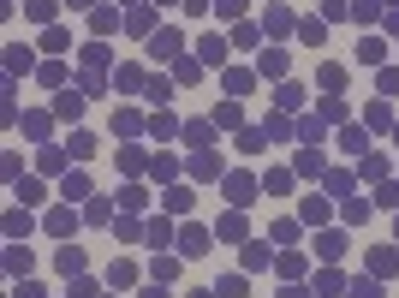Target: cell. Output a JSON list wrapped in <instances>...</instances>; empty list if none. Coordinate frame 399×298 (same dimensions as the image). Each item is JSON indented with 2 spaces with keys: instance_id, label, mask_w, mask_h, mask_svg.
<instances>
[{
  "instance_id": "cell-1",
  "label": "cell",
  "mask_w": 399,
  "mask_h": 298,
  "mask_svg": "<svg viewBox=\"0 0 399 298\" xmlns=\"http://www.w3.org/2000/svg\"><path fill=\"white\" fill-rule=\"evenodd\" d=\"M179 48H185V36H179V30H161V36H149V54H155V60H179Z\"/></svg>"
},
{
  "instance_id": "cell-2",
  "label": "cell",
  "mask_w": 399,
  "mask_h": 298,
  "mask_svg": "<svg viewBox=\"0 0 399 298\" xmlns=\"http://www.w3.org/2000/svg\"><path fill=\"white\" fill-rule=\"evenodd\" d=\"M227 197H233V203L245 209V203L256 197V179H251V173H233V179H227Z\"/></svg>"
},
{
  "instance_id": "cell-3",
  "label": "cell",
  "mask_w": 399,
  "mask_h": 298,
  "mask_svg": "<svg viewBox=\"0 0 399 298\" xmlns=\"http://www.w3.org/2000/svg\"><path fill=\"white\" fill-rule=\"evenodd\" d=\"M209 251V233L203 227H185V233H179V256H203Z\"/></svg>"
},
{
  "instance_id": "cell-4",
  "label": "cell",
  "mask_w": 399,
  "mask_h": 298,
  "mask_svg": "<svg viewBox=\"0 0 399 298\" xmlns=\"http://www.w3.org/2000/svg\"><path fill=\"white\" fill-rule=\"evenodd\" d=\"M161 203H167V209H173V215H191V203H197V191H191V185H173V191H167V197H161Z\"/></svg>"
},
{
  "instance_id": "cell-5",
  "label": "cell",
  "mask_w": 399,
  "mask_h": 298,
  "mask_svg": "<svg viewBox=\"0 0 399 298\" xmlns=\"http://www.w3.org/2000/svg\"><path fill=\"white\" fill-rule=\"evenodd\" d=\"M256 72H268V78H286V54H281V48H268V54L256 60Z\"/></svg>"
},
{
  "instance_id": "cell-6",
  "label": "cell",
  "mask_w": 399,
  "mask_h": 298,
  "mask_svg": "<svg viewBox=\"0 0 399 298\" xmlns=\"http://www.w3.org/2000/svg\"><path fill=\"white\" fill-rule=\"evenodd\" d=\"M54 114H60V119H78V114H84V96H78V89H66V96L54 102Z\"/></svg>"
},
{
  "instance_id": "cell-7",
  "label": "cell",
  "mask_w": 399,
  "mask_h": 298,
  "mask_svg": "<svg viewBox=\"0 0 399 298\" xmlns=\"http://www.w3.org/2000/svg\"><path fill=\"white\" fill-rule=\"evenodd\" d=\"M197 54H203L209 66H221V60H227V42H221V36H203V42H197Z\"/></svg>"
},
{
  "instance_id": "cell-8",
  "label": "cell",
  "mask_w": 399,
  "mask_h": 298,
  "mask_svg": "<svg viewBox=\"0 0 399 298\" xmlns=\"http://www.w3.org/2000/svg\"><path fill=\"white\" fill-rule=\"evenodd\" d=\"M316 251H322L328 263H334V256H346V233H322V238H316Z\"/></svg>"
},
{
  "instance_id": "cell-9",
  "label": "cell",
  "mask_w": 399,
  "mask_h": 298,
  "mask_svg": "<svg viewBox=\"0 0 399 298\" xmlns=\"http://www.w3.org/2000/svg\"><path fill=\"white\" fill-rule=\"evenodd\" d=\"M60 197H66V203H78V197H89V179H84V173H66V185H60Z\"/></svg>"
},
{
  "instance_id": "cell-10",
  "label": "cell",
  "mask_w": 399,
  "mask_h": 298,
  "mask_svg": "<svg viewBox=\"0 0 399 298\" xmlns=\"http://www.w3.org/2000/svg\"><path fill=\"white\" fill-rule=\"evenodd\" d=\"M18 72H30V48H6V78H18Z\"/></svg>"
},
{
  "instance_id": "cell-11",
  "label": "cell",
  "mask_w": 399,
  "mask_h": 298,
  "mask_svg": "<svg viewBox=\"0 0 399 298\" xmlns=\"http://www.w3.org/2000/svg\"><path fill=\"white\" fill-rule=\"evenodd\" d=\"M72 227H78L72 209H54V215H48V233H72Z\"/></svg>"
},
{
  "instance_id": "cell-12",
  "label": "cell",
  "mask_w": 399,
  "mask_h": 298,
  "mask_svg": "<svg viewBox=\"0 0 399 298\" xmlns=\"http://www.w3.org/2000/svg\"><path fill=\"white\" fill-rule=\"evenodd\" d=\"M191 173H197V179H215V173H221V155H197Z\"/></svg>"
},
{
  "instance_id": "cell-13",
  "label": "cell",
  "mask_w": 399,
  "mask_h": 298,
  "mask_svg": "<svg viewBox=\"0 0 399 298\" xmlns=\"http://www.w3.org/2000/svg\"><path fill=\"white\" fill-rule=\"evenodd\" d=\"M143 238H149V245H173V227H167V221H149Z\"/></svg>"
},
{
  "instance_id": "cell-14",
  "label": "cell",
  "mask_w": 399,
  "mask_h": 298,
  "mask_svg": "<svg viewBox=\"0 0 399 298\" xmlns=\"http://www.w3.org/2000/svg\"><path fill=\"white\" fill-rule=\"evenodd\" d=\"M155 281H161V286L179 281V256H155Z\"/></svg>"
},
{
  "instance_id": "cell-15",
  "label": "cell",
  "mask_w": 399,
  "mask_h": 298,
  "mask_svg": "<svg viewBox=\"0 0 399 298\" xmlns=\"http://www.w3.org/2000/svg\"><path fill=\"white\" fill-rule=\"evenodd\" d=\"M89 155H96V137L78 132V137H72V161H89Z\"/></svg>"
},
{
  "instance_id": "cell-16",
  "label": "cell",
  "mask_w": 399,
  "mask_h": 298,
  "mask_svg": "<svg viewBox=\"0 0 399 298\" xmlns=\"http://www.w3.org/2000/svg\"><path fill=\"white\" fill-rule=\"evenodd\" d=\"M89 24H96V36H107V30H119V12H114V6H102V12L89 18Z\"/></svg>"
},
{
  "instance_id": "cell-17",
  "label": "cell",
  "mask_w": 399,
  "mask_h": 298,
  "mask_svg": "<svg viewBox=\"0 0 399 298\" xmlns=\"http://www.w3.org/2000/svg\"><path fill=\"white\" fill-rule=\"evenodd\" d=\"M221 238H245V215H221V227H215Z\"/></svg>"
},
{
  "instance_id": "cell-18",
  "label": "cell",
  "mask_w": 399,
  "mask_h": 298,
  "mask_svg": "<svg viewBox=\"0 0 399 298\" xmlns=\"http://www.w3.org/2000/svg\"><path fill=\"white\" fill-rule=\"evenodd\" d=\"M24 12L36 18V24H48V18H54V0H24Z\"/></svg>"
},
{
  "instance_id": "cell-19",
  "label": "cell",
  "mask_w": 399,
  "mask_h": 298,
  "mask_svg": "<svg viewBox=\"0 0 399 298\" xmlns=\"http://www.w3.org/2000/svg\"><path fill=\"white\" fill-rule=\"evenodd\" d=\"M298 36H304V42L316 48V42H322V36H328V30H322V18H304V24H298Z\"/></svg>"
},
{
  "instance_id": "cell-20",
  "label": "cell",
  "mask_w": 399,
  "mask_h": 298,
  "mask_svg": "<svg viewBox=\"0 0 399 298\" xmlns=\"http://www.w3.org/2000/svg\"><path fill=\"white\" fill-rule=\"evenodd\" d=\"M233 42H238V48H256V42H263V30H256V24H238Z\"/></svg>"
},
{
  "instance_id": "cell-21",
  "label": "cell",
  "mask_w": 399,
  "mask_h": 298,
  "mask_svg": "<svg viewBox=\"0 0 399 298\" xmlns=\"http://www.w3.org/2000/svg\"><path fill=\"white\" fill-rule=\"evenodd\" d=\"M84 66H89V72H102V66H107V48L89 42V48H84Z\"/></svg>"
},
{
  "instance_id": "cell-22",
  "label": "cell",
  "mask_w": 399,
  "mask_h": 298,
  "mask_svg": "<svg viewBox=\"0 0 399 298\" xmlns=\"http://www.w3.org/2000/svg\"><path fill=\"white\" fill-rule=\"evenodd\" d=\"M107 281H114V286H132L137 268H132V263H114V268H107Z\"/></svg>"
},
{
  "instance_id": "cell-23",
  "label": "cell",
  "mask_w": 399,
  "mask_h": 298,
  "mask_svg": "<svg viewBox=\"0 0 399 298\" xmlns=\"http://www.w3.org/2000/svg\"><path fill=\"white\" fill-rule=\"evenodd\" d=\"M149 197H143V185H125V191H119V209H143Z\"/></svg>"
},
{
  "instance_id": "cell-24",
  "label": "cell",
  "mask_w": 399,
  "mask_h": 298,
  "mask_svg": "<svg viewBox=\"0 0 399 298\" xmlns=\"http://www.w3.org/2000/svg\"><path fill=\"white\" fill-rule=\"evenodd\" d=\"M263 137H268V132H251V125H245V132H238V149H245V155H256V149H263Z\"/></svg>"
},
{
  "instance_id": "cell-25",
  "label": "cell",
  "mask_w": 399,
  "mask_h": 298,
  "mask_svg": "<svg viewBox=\"0 0 399 298\" xmlns=\"http://www.w3.org/2000/svg\"><path fill=\"white\" fill-rule=\"evenodd\" d=\"M357 173H364V179H382L387 161H382V155H364V161H357Z\"/></svg>"
},
{
  "instance_id": "cell-26",
  "label": "cell",
  "mask_w": 399,
  "mask_h": 298,
  "mask_svg": "<svg viewBox=\"0 0 399 298\" xmlns=\"http://www.w3.org/2000/svg\"><path fill=\"white\" fill-rule=\"evenodd\" d=\"M298 102H304V89H298V84H281V114H292Z\"/></svg>"
},
{
  "instance_id": "cell-27",
  "label": "cell",
  "mask_w": 399,
  "mask_h": 298,
  "mask_svg": "<svg viewBox=\"0 0 399 298\" xmlns=\"http://www.w3.org/2000/svg\"><path fill=\"white\" fill-rule=\"evenodd\" d=\"M245 268H268V245H245Z\"/></svg>"
},
{
  "instance_id": "cell-28",
  "label": "cell",
  "mask_w": 399,
  "mask_h": 298,
  "mask_svg": "<svg viewBox=\"0 0 399 298\" xmlns=\"http://www.w3.org/2000/svg\"><path fill=\"white\" fill-rule=\"evenodd\" d=\"M370 268H375V274H393L399 256H393V251H375V256H370Z\"/></svg>"
},
{
  "instance_id": "cell-29",
  "label": "cell",
  "mask_w": 399,
  "mask_h": 298,
  "mask_svg": "<svg viewBox=\"0 0 399 298\" xmlns=\"http://www.w3.org/2000/svg\"><path fill=\"white\" fill-rule=\"evenodd\" d=\"M346 221H370V203L364 197H346Z\"/></svg>"
},
{
  "instance_id": "cell-30",
  "label": "cell",
  "mask_w": 399,
  "mask_h": 298,
  "mask_svg": "<svg viewBox=\"0 0 399 298\" xmlns=\"http://www.w3.org/2000/svg\"><path fill=\"white\" fill-rule=\"evenodd\" d=\"M137 125H143V119H137L132 107H119V114H114V132H137Z\"/></svg>"
},
{
  "instance_id": "cell-31",
  "label": "cell",
  "mask_w": 399,
  "mask_h": 298,
  "mask_svg": "<svg viewBox=\"0 0 399 298\" xmlns=\"http://www.w3.org/2000/svg\"><path fill=\"white\" fill-rule=\"evenodd\" d=\"M114 84H119V89H137V84H143V72H137V66H119Z\"/></svg>"
},
{
  "instance_id": "cell-32",
  "label": "cell",
  "mask_w": 399,
  "mask_h": 298,
  "mask_svg": "<svg viewBox=\"0 0 399 298\" xmlns=\"http://www.w3.org/2000/svg\"><path fill=\"white\" fill-rule=\"evenodd\" d=\"M60 268H66V274H72V268H84V251H78V245H66V251H60Z\"/></svg>"
},
{
  "instance_id": "cell-33",
  "label": "cell",
  "mask_w": 399,
  "mask_h": 298,
  "mask_svg": "<svg viewBox=\"0 0 399 298\" xmlns=\"http://www.w3.org/2000/svg\"><path fill=\"white\" fill-rule=\"evenodd\" d=\"M173 167H179L173 155H155V161H149V173H155V179H173Z\"/></svg>"
},
{
  "instance_id": "cell-34",
  "label": "cell",
  "mask_w": 399,
  "mask_h": 298,
  "mask_svg": "<svg viewBox=\"0 0 399 298\" xmlns=\"http://www.w3.org/2000/svg\"><path fill=\"white\" fill-rule=\"evenodd\" d=\"M251 84H256L251 72H227V89H233V96H245V89H251Z\"/></svg>"
},
{
  "instance_id": "cell-35",
  "label": "cell",
  "mask_w": 399,
  "mask_h": 298,
  "mask_svg": "<svg viewBox=\"0 0 399 298\" xmlns=\"http://www.w3.org/2000/svg\"><path fill=\"white\" fill-rule=\"evenodd\" d=\"M125 24H132V30H137V36H143V30H155V12H143V6H137V12H132V18H125Z\"/></svg>"
},
{
  "instance_id": "cell-36",
  "label": "cell",
  "mask_w": 399,
  "mask_h": 298,
  "mask_svg": "<svg viewBox=\"0 0 399 298\" xmlns=\"http://www.w3.org/2000/svg\"><path fill=\"white\" fill-rule=\"evenodd\" d=\"M340 143L352 149V155H364V132H357V125H346V132H340Z\"/></svg>"
},
{
  "instance_id": "cell-37",
  "label": "cell",
  "mask_w": 399,
  "mask_h": 298,
  "mask_svg": "<svg viewBox=\"0 0 399 298\" xmlns=\"http://www.w3.org/2000/svg\"><path fill=\"white\" fill-rule=\"evenodd\" d=\"M215 125H238V102H221V107H215Z\"/></svg>"
},
{
  "instance_id": "cell-38",
  "label": "cell",
  "mask_w": 399,
  "mask_h": 298,
  "mask_svg": "<svg viewBox=\"0 0 399 298\" xmlns=\"http://www.w3.org/2000/svg\"><path fill=\"white\" fill-rule=\"evenodd\" d=\"M298 238V221H274V245H292Z\"/></svg>"
},
{
  "instance_id": "cell-39",
  "label": "cell",
  "mask_w": 399,
  "mask_h": 298,
  "mask_svg": "<svg viewBox=\"0 0 399 298\" xmlns=\"http://www.w3.org/2000/svg\"><path fill=\"white\" fill-rule=\"evenodd\" d=\"M215 292H221V298H245V281H238V274H227V281L215 286Z\"/></svg>"
},
{
  "instance_id": "cell-40",
  "label": "cell",
  "mask_w": 399,
  "mask_h": 298,
  "mask_svg": "<svg viewBox=\"0 0 399 298\" xmlns=\"http://www.w3.org/2000/svg\"><path fill=\"white\" fill-rule=\"evenodd\" d=\"M352 12H357V18H364V24H370V18H375V12H382V0H352Z\"/></svg>"
},
{
  "instance_id": "cell-41",
  "label": "cell",
  "mask_w": 399,
  "mask_h": 298,
  "mask_svg": "<svg viewBox=\"0 0 399 298\" xmlns=\"http://www.w3.org/2000/svg\"><path fill=\"white\" fill-rule=\"evenodd\" d=\"M215 12H221V18H238V12H245V0H215Z\"/></svg>"
},
{
  "instance_id": "cell-42",
  "label": "cell",
  "mask_w": 399,
  "mask_h": 298,
  "mask_svg": "<svg viewBox=\"0 0 399 298\" xmlns=\"http://www.w3.org/2000/svg\"><path fill=\"white\" fill-rule=\"evenodd\" d=\"M382 89H387V96H399V66H387V72H382Z\"/></svg>"
},
{
  "instance_id": "cell-43",
  "label": "cell",
  "mask_w": 399,
  "mask_h": 298,
  "mask_svg": "<svg viewBox=\"0 0 399 298\" xmlns=\"http://www.w3.org/2000/svg\"><path fill=\"white\" fill-rule=\"evenodd\" d=\"M209 6H215V0H185V12H209Z\"/></svg>"
},
{
  "instance_id": "cell-44",
  "label": "cell",
  "mask_w": 399,
  "mask_h": 298,
  "mask_svg": "<svg viewBox=\"0 0 399 298\" xmlns=\"http://www.w3.org/2000/svg\"><path fill=\"white\" fill-rule=\"evenodd\" d=\"M143 298H167V292H161V281H155V286H149V292H143Z\"/></svg>"
},
{
  "instance_id": "cell-45",
  "label": "cell",
  "mask_w": 399,
  "mask_h": 298,
  "mask_svg": "<svg viewBox=\"0 0 399 298\" xmlns=\"http://www.w3.org/2000/svg\"><path fill=\"white\" fill-rule=\"evenodd\" d=\"M387 30H399V6H393V12H387Z\"/></svg>"
},
{
  "instance_id": "cell-46",
  "label": "cell",
  "mask_w": 399,
  "mask_h": 298,
  "mask_svg": "<svg viewBox=\"0 0 399 298\" xmlns=\"http://www.w3.org/2000/svg\"><path fill=\"white\" fill-rule=\"evenodd\" d=\"M66 6H89V0H66Z\"/></svg>"
},
{
  "instance_id": "cell-47",
  "label": "cell",
  "mask_w": 399,
  "mask_h": 298,
  "mask_svg": "<svg viewBox=\"0 0 399 298\" xmlns=\"http://www.w3.org/2000/svg\"><path fill=\"white\" fill-rule=\"evenodd\" d=\"M155 6H173V0H155Z\"/></svg>"
},
{
  "instance_id": "cell-48",
  "label": "cell",
  "mask_w": 399,
  "mask_h": 298,
  "mask_svg": "<svg viewBox=\"0 0 399 298\" xmlns=\"http://www.w3.org/2000/svg\"><path fill=\"white\" fill-rule=\"evenodd\" d=\"M393 137H399V125H393Z\"/></svg>"
}]
</instances>
